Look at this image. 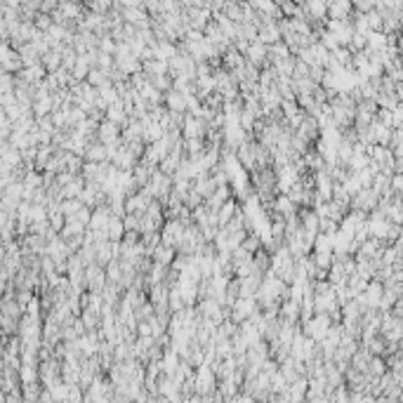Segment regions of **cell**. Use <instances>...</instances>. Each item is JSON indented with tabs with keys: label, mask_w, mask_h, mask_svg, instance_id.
<instances>
[{
	"label": "cell",
	"mask_w": 403,
	"mask_h": 403,
	"mask_svg": "<svg viewBox=\"0 0 403 403\" xmlns=\"http://www.w3.org/2000/svg\"><path fill=\"white\" fill-rule=\"evenodd\" d=\"M170 184H172V182H170V177L153 170V172H151V184H148L147 189H148V193H151V196H158V198H163V196L170 191Z\"/></svg>",
	"instance_id": "obj_1"
},
{
	"label": "cell",
	"mask_w": 403,
	"mask_h": 403,
	"mask_svg": "<svg viewBox=\"0 0 403 403\" xmlns=\"http://www.w3.org/2000/svg\"><path fill=\"white\" fill-rule=\"evenodd\" d=\"M182 233H184V224L177 219V222H168V224H165L161 238H163V243H165L168 248H172V245H177V243H179Z\"/></svg>",
	"instance_id": "obj_2"
},
{
	"label": "cell",
	"mask_w": 403,
	"mask_h": 403,
	"mask_svg": "<svg viewBox=\"0 0 403 403\" xmlns=\"http://www.w3.org/2000/svg\"><path fill=\"white\" fill-rule=\"evenodd\" d=\"M354 205L359 212H365V210H373L377 205V193L373 189H361L356 196H354Z\"/></svg>",
	"instance_id": "obj_3"
},
{
	"label": "cell",
	"mask_w": 403,
	"mask_h": 403,
	"mask_svg": "<svg viewBox=\"0 0 403 403\" xmlns=\"http://www.w3.org/2000/svg\"><path fill=\"white\" fill-rule=\"evenodd\" d=\"M99 139H102V144L104 147H113L116 142H118V125H113V123H108V121H104L102 125H99Z\"/></svg>",
	"instance_id": "obj_4"
},
{
	"label": "cell",
	"mask_w": 403,
	"mask_h": 403,
	"mask_svg": "<svg viewBox=\"0 0 403 403\" xmlns=\"http://www.w3.org/2000/svg\"><path fill=\"white\" fill-rule=\"evenodd\" d=\"M205 130V123L203 118H196V116H187L184 118V132H187V139H198Z\"/></svg>",
	"instance_id": "obj_5"
},
{
	"label": "cell",
	"mask_w": 403,
	"mask_h": 403,
	"mask_svg": "<svg viewBox=\"0 0 403 403\" xmlns=\"http://www.w3.org/2000/svg\"><path fill=\"white\" fill-rule=\"evenodd\" d=\"M264 57H267V45H262V42H250L248 45V64H253V66H257V64H262L264 62Z\"/></svg>",
	"instance_id": "obj_6"
},
{
	"label": "cell",
	"mask_w": 403,
	"mask_h": 403,
	"mask_svg": "<svg viewBox=\"0 0 403 403\" xmlns=\"http://www.w3.org/2000/svg\"><path fill=\"white\" fill-rule=\"evenodd\" d=\"M349 12H351L349 2H328V12L325 14H328L333 21H344Z\"/></svg>",
	"instance_id": "obj_7"
},
{
	"label": "cell",
	"mask_w": 403,
	"mask_h": 403,
	"mask_svg": "<svg viewBox=\"0 0 403 403\" xmlns=\"http://www.w3.org/2000/svg\"><path fill=\"white\" fill-rule=\"evenodd\" d=\"M236 208H238V205H236V201H233V198H229V201L224 203L219 210H217V222H219V224H229V222L233 219V215L238 212Z\"/></svg>",
	"instance_id": "obj_8"
},
{
	"label": "cell",
	"mask_w": 403,
	"mask_h": 403,
	"mask_svg": "<svg viewBox=\"0 0 403 403\" xmlns=\"http://www.w3.org/2000/svg\"><path fill=\"white\" fill-rule=\"evenodd\" d=\"M85 158L90 163H99V161H106L108 158V148L104 147V144H92V147H87L85 151Z\"/></svg>",
	"instance_id": "obj_9"
},
{
	"label": "cell",
	"mask_w": 403,
	"mask_h": 403,
	"mask_svg": "<svg viewBox=\"0 0 403 403\" xmlns=\"http://www.w3.org/2000/svg\"><path fill=\"white\" fill-rule=\"evenodd\" d=\"M316 118H302V123H299V139L302 142H309V139H314L316 137Z\"/></svg>",
	"instance_id": "obj_10"
},
{
	"label": "cell",
	"mask_w": 403,
	"mask_h": 403,
	"mask_svg": "<svg viewBox=\"0 0 403 403\" xmlns=\"http://www.w3.org/2000/svg\"><path fill=\"white\" fill-rule=\"evenodd\" d=\"M165 99H168V108H170V113H182V111L187 108V102H184V94L175 92V90H170Z\"/></svg>",
	"instance_id": "obj_11"
},
{
	"label": "cell",
	"mask_w": 403,
	"mask_h": 403,
	"mask_svg": "<svg viewBox=\"0 0 403 403\" xmlns=\"http://www.w3.org/2000/svg\"><path fill=\"white\" fill-rule=\"evenodd\" d=\"M108 113V123H113V125H118V123H125V106H123V102H113V104H108L106 108Z\"/></svg>",
	"instance_id": "obj_12"
},
{
	"label": "cell",
	"mask_w": 403,
	"mask_h": 403,
	"mask_svg": "<svg viewBox=\"0 0 403 403\" xmlns=\"http://www.w3.org/2000/svg\"><path fill=\"white\" fill-rule=\"evenodd\" d=\"M224 64H227L229 68H233V71H238V68L245 64V59L241 57V52H236L233 47H229L227 54H224Z\"/></svg>",
	"instance_id": "obj_13"
},
{
	"label": "cell",
	"mask_w": 403,
	"mask_h": 403,
	"mask_svg": "<svg viewBox=\"0 0 403 403\" xmlns=\"http://www.w3.org/2000/svg\"><path fill=\"white\" fill-rule=\"evenodd\" d=\"M299 10H307L309 17H316V19H323L325 12H328V2H307V5H302Z\"/></svg>",
	"instance_id": "obj_14"
},
{
	"label": "cell",
	"mask_w": 403,
	"mask_h": 403,
	"mask_svg": "<svg viewBox=\"0 0 403 403\" xmlns=\"http://www.w3.org/2000/svg\"><path fill=\"white\" fill-rule=\"evenodd\" d=\"M87 66H90V62L85 59V54H81V57L76 59V64H73V76H76L78 81H81V78H85V76L90 73V68H87Z\"/></svg>",
	"instance_id": "obj_15"
},
{
	"label": "cell",
	"mask_w": 403,
	"mask_h": 403,
	"mask_svg": "<svg viewBox=\"0 0 403 403\" xmlns=\"http://www.w3.org/2000/svg\"><path fill=\"white\" fill-rule=\"evenodd\" d=\"M90 78H87V85H108V73H104V71H99V68H92L90 73H87Z\"/></svg>",
	"instance_id": "obj_16"
},
{
	"label": "cell",
	"mask_w": 403,
	"mask_h": 403,
	"mask_svg": "<svg viewBox=\"0 0 403 403\" xmlns=\"http://www.w3.org/2000/svg\"><path fill=\"white\" fill-rule=\"evenodd\" d=\"M81 189H83V179H76V182H68L64 191H62V196L64 198H78L81 196Z\"/></svg>",
	"instance_id": "obj_17"
},
{
	"label": "cell",
	"mask_w": 403,
	"mask_h": 403,
	"mask_svg": "<svg viewBox=\"0 0 403 403\" xmlns=\"http://www.w3.org/2000/svg\"><path fill=\"white\" fill-rule=\"evenodd\" d=\"M276 210H278L281 215L290 217L293 212H295V205L290 203V198H288V196H278V201H276Z\"/></svg>",
	"instance_id": "obj_18"
},
{
	"label": "cell",
	"mask_w": 403,
	"mask_h": 403,
	"mask_svg": "<svg viewBox=\"0 0 403 403\" xmlns=\"http://www.w3.org/2000/svg\"><path fill=\"white\" fill-rule=\"evenodd\" d=\"M297 314H299V304H297V302H288V304H283V316H285L288 321H295Z\"/></svg>",
	"instance_id": "obj_19"
},
{
	"label": "cell",
	"mask_w": 403,
	"mask_h": 403,
	"mask_svg": "<svg viewBox=\"0 0 403 403\" xmlns=\"http://www.w3.org/2000/svg\"><path fill=\"white\" fill-rule=\"evenodd\" d=\"M42 62H45V66L47 68H54L57 64H59V54H54V52H47L45 57H42Z\"/></svg>",
	"instance_id": "obj_20"
},
{
	"label": "cell",
	"mask_w": 403,
	"mask_h": 403,
	"mask_svg": "<svg viewBox=\"0 0 403 403\" xmlns=\"http://www.w3.org/2000/svg\"><path fill=\"white\" fill-rule=\"evenodd\" d=\"M102 50H104L102 54H108V57H111V52H116V45H113L111 38H102Z\"/></svg>",
	"instance_id": "obj_21"
},
{
	"label": "cell",
	"mask_w": 403,
	"mask_h": 403,
	"mask_svg": "<svg viewBox=\"0 0 403 403\" xmlns=\"http://www.w3.org/2000/svg\"><path fill=\"white\" fill-rule=\"evenodd\" d=\"M50 106H52V104H50V97L45 94V97H41V102H38V106H36V108H38V113H47V111H50Z\"/></svg>",
	"instance_id": "obj_22"
},
{
	"label": "cell",
	"mask_w": 403,
	"mask_h": 403,
	"mask_svg": "<svg viewBox=\"0 0 403 403\" xmlns=\"http://www.w3.org/2000/svg\"><path fill=\"white\" fill-rule=\"evenodd\" d=\"M391 191L394 193L401 191V172H394V177H391Z\"/></svg>",
	"instance_id": "obj_23"
},
{
	"label": "cell",
	"mask_w": 403,
	"mask_h": 403,
	"mask_svg": "<svg viewBox=\"0 0 403 403\" xmlns=\"http://www.w3.org/2000/svg\"><path fill=\"white\" fill-rule=\"evenodd\" d=\"M356 10H363V12H370V10H373V2H356Z\"/></svg>",
	"instance_id": "obj_24"
},
{
	"label": "cell",
	"mask_w": 403,
	"mask_h": 403,
	"mask_svg": "<svg viewBox=\"0 0 403 403\" xmlns=\"http://www.w3.org/2000/svg\"><path fill=\"white\" fill-rule=\"evenodd\" d=\"M92 7H94V10H97V12H106V10H108V7H111V5H108V2H94Z\"/></svg>",
	"instance_id": "obj_25"
}]
</instances>
